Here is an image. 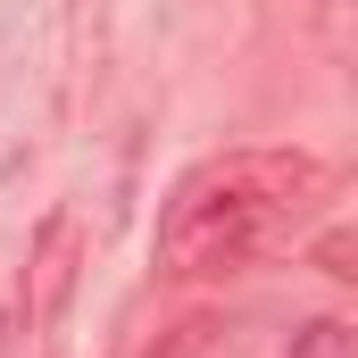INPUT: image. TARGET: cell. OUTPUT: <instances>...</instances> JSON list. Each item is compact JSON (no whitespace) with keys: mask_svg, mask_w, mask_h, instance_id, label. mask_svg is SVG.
<instances>
[{"mask_svg":"<svg viewBox=\"0 0 358 358\" xmlns=\"http://www.w3.org/2000/svg\"><path fill=\"white\" fill-rule=\"evenodd\" d=\"M317 267L334 275V283H358V225H342V234L317 242Z\"/></svg>","mask_w":358,"mask_h":358,"instance_id":"obj_4","label":"cell"},{"mask_svg":"<svg viewBox=\"0 0 358 358\" xmlns=\"http://www.w3.org/2000/svg\"><path fill=\"white\" fill-rule=\"evenodd\" d=\"M0 334H8V308H0Z\"/></svg>","mask_w":358,"mask_h":358,"instance_id":"obj_6","label":"cell"},{"mask_svg":"<svg viewBox=\"0 0 358 358\" xmlns=\"http://www.w3.org/2000/svg\"><path fill=\"white\" fill-rule=\"evenodd\" d=\"M317 159L308 150H225L208 167H192L159 217V275H234L267 259L292 234V217L317 200Z\"/></svg>","mask_w":358,"mask_h":358,"instance_id":"obj_1","label":"cell"},{"mask_svg":"<svg viewBox=\"0 0 358 358\" xmlns=\"http://www.w3.org/2000/svg\"><path fill=\"white\" fill-rule=\"evenodd\" d=\"M292 358H358V325L317 317V325H300V334H292Z\"/></svg>","mask_w":358,"mask_h":358,"instance_id":"obj_3","label":"cell"},{"mask_svg":"<svg viewBox=\"0 0 358 358\" xmlns=\"http://www.w3.org/2000/svg\"><path fill=\"white\" fill-rule=\"evenodd\" d=\"M208 334H217L208 317H183V325H176V342H167V350H150V358H200V350H208Z\"/></svg>","mask_w":358,"mask_h":358,"instance_id":"obj_5","label":"cell"},{"mask_svg":"<svg viewBox=\"0 0 358 358\" xmlns=\"http://www.w3.org/2000/svg\"><path fill=\"white\" fill-rule=\"evenodd\" d=\"M76 283H84V217H76V208H50L42 234H34V250H25V283H17L25 334H50V325L67 317Z\"/></svg>","mask_w":358,"mask_h":358,"instance_id":"obj_2","label":"cell"}]
</instances>
